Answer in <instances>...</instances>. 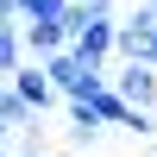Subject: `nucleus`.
<instances>
[{
  "label": "nucleus",
  "mask_w": 157,
  "mask_h": 157,
  "mask_svg": "<svg viewBox=\"0 0 157 157\" xmlns=\"http://www.w3.org/2000/svg\"><path fill=\"white\" fill-rule=\"evenodd\" d=\"M63 32H69V57H82L88 69H107L120 19H113V13H88V6H75V0H69V13H63Z\"/></svg>",
  "instance_id": "1"
},
{
  "label": "nucleus",
  "mask_w": 157,
  "mask_h": 157,
  "mask_svg": "<svg viewBox=\"0 0 157 157\" xmlns=\"http://www.w3.org/2000/svg\"><path fill=\"white\" fill-rule=\"evenodd\" d=\"M107 88L132 113H151L157 107V69H145V63H120V75H107Z\"/></svg>",
  "instance_id": "2"
},
{
  "label": "nucleus",
  "mask_w": 157,
  "mask_h": 157,
  "mask_svg": "<svg viewBox=\"0 0 157 157\" xmlns=\"http://www.w3.org/2000/svg\"><path fill=\"white\" fill-rule=\"evenodd\" d=\"M0 88H13V94H19V101H25L32 113H44V107H57V88L44 82V69H38V63H19V69H13L6 82H0Z\"/></svg>",
  "instance_id": "3"
},
{
  "label": "nucleus",
  "mask_w": 157,
  "mask_h": 157,
  "mask_svg": "<svg viewBox=\"0 0 157 157\" xmlns=\"http://www.w3.org/2000/svg\"><path fill=\"white\" fill-rule=\"evenodd\" d=\"M101 132H107V126H101L94 113L82 107V101H69V138H75V151H82V157H94V145H101Z\"/></svg>",
  "instance_id": "4"
},
{
  "label": "nucleus",
  "mask_w": 157,
  "mask_h": 157,
  "mask_svg": "<svg viewBox=\"0 0 157 157\" xmlns=\"http://www.w3.org/2000/svg\"><path fill=\"white\" fill-rule=\"evenodd\" d=\"M13 13H19L25 25H63L69 0H13Z\"/></svg>",
  "instance_id": "5"
},
{
  "label": "nucleus",
  "mask_w": 157,
  "mask_h": 157,
  "mask_svg": "<svg viewBox=\"0 0 157 157\" xmlns=\"http://www.w3.org/2000/svg\"><path fill=\"white\" fill-rule=\"evenodd\" d=\"M82 107L94 113L101 126H120V132H126V120H132V107H126V101L113 94V88H101V94H94V101H82Z\"/></svg>",
  "instance_id": "6"
},
{
  "label": "nucleus",
  "mask_w": 157,
  "mask_h": 157,
  "mask_svg": "<svg viewBox=\"0 0 157 157\" xmlns=\"http://www.w3.org/2000/svg\"><path fill=\"white\" fill-rule=\"evenodd\" d=\"M32 120H38V113L25 107L13 88H0V132H19V126H32Z\"/></svg>",
  "instance_id": "7"
},
{
  "label": "nucleus",
  "mask_w": 157,
  "mask_h": 157,
  "mask_svg": "<svg viewBox=\"0 0 157 157\" xmlns=\"http://www.w3.org/2000/svg\"><path fill=\"white\" fill-rule=\"evenodd\" d=\"M19 63H25V44H19V25L6 19V25H0V82H6Z\"/></svg>",
  "instance_id": "8"
},
{
  "label": "nucleus",
  "mask_w": 157,
  "mask_h": 157,
  "mask_svg": "<svg viewBox=\"0 0 157 157\" xmlns=\"http://www.w3.org/2000/svg\"><path fill=\"white\" fill-rule=\"evenodd\" d=\"M75 6H88V13H113V0H75Z\"/></svg>",
  "instance_id": "9"
},
{
  "label": "nucleus",
  "mask_w": 157,
  "mask_h": 157,
  "mask_svg": "<svg viewBox=\"0 0 157 157\" xmlns=\"http://www.w3.org/2000/svg\"><path fill=\"white\" fill-rule=\"evenodd\" d=\"M0 157H13V151H6V138H0Z\"/></svg>",
  "instance_id": "10"
},
{
  "label": "nucleus",
  "mask_w": 157,
  "mask_h": 157,
  "mask_svg": "<svg viewBox=\"0 0 157 157\" xmlns=\"http://www.w3.org/2000/svg\"><path fill=\"white\" fill-rule=\"evenodd\" d=\"M13 157H38V151H13Z\"/></svg>",
  "instance_id": "11"
},
{
  "label": "nucleus",
  "mask_w": 157,
  "mask_h": 157,
  "mask_svg": "<svg viewBox=\"0 0 157 157\" xmlns=\"http://www.w3.org/2000/svg\"><path fill=\"white\" fill-rule=\"evenodd\" d=\"M69 157H82V151H69Z\"/></svg>",
  "instance_id": "12"
},
{
  "label": "nucleus",
  "mask_w": 157,
  "mask_h": 157,
  "mask_svg": "<svg viewBox=\"0 0 157 157\" xmlns=\"http://www.w3.org/2000/svg\"><path fill=\"white\" fill-rule=\"evenodd\" d=\"M0 138H6V132H0Z\"/></svg>",
  "instance_id": "13"
}]
</instances>
